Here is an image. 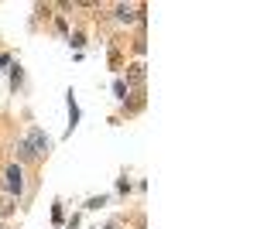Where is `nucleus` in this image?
<instances>
[{"label":"nucleus","mask_w":257,"mask_h":229,"mask_svg":"<svg viewBox=\"0 0 257 229\" xmlns=\"http://www.w3.org/2000/svg\"><path fill=\"white\" fill-rule=\"evenodd\" d=\"M7 188H11V195H21L24 191V171H21V164H11L7 168Z\"/></svg>","instance_id":"obj_1"},{"label":"nucleus","mask_w":257,"mask_h":229,"mask_svg":"<svg viewBox=\"0 0 257 229\" xmlns=\"http://www.w3.org/2000/svg\"><path fill=\"white\" fill-rule=\"evenodd\" d=\"M28 144H31V151L38 154V157H41V154H48V137L41 134V130H31V140H28Z\"/></svg>","instance_id":"obj_2"},{"label":"nucleus","mask_w":257,"mask_h":229,"mask_svg":"<svg viewBox=\"0 0 257 229\" xmlns=\"http://www.w3.org/2000/svg\"><path fill=\"white\" fill-rule=\"evenodd\" d=\"M141 14H144V7H127V4H120V7H117V21H127V24L138 21Z\"/></svg>","instance_id":"obj_3"},{"label":"nucleus","mask_w":257,"mask_h":229,"mask_svg":"<svg viewBox=\"0 0 257 229\" xmlns=\"http://www.w3.org/2000/svg\"><path fill=\"white\" fill-rule=\"evenodd\" d=\"M144 76H148V72H144V65H141V62H134V65H131V72H127V79H131L134 86H141Z\"/></svg>","instance_id":"obj_4"},{"label":"nucleus","mask_w":257,"mask_h":229,"mask_svg":"<svg viewBox=\"0 0 257 229\" xmlns=\"http://www.w3.org/2000/svg\"><path fill=\"white\" fill-rule=\"evenodd\" d=\"M18 157H21V161H35L38 154L31 151V144H28V140H21V144H18Z\"/></svg>","instance_id":"obj_5"},{"label":"nucleus","mask_w":257,"mask_h":229,"mask_svg":"<svg viewBox=\"0 0 257 229\" xmlns=\"http://www.w3.org/2000/svg\"><path fill=\"white\" fill-rule=\"evenodd\" d=\"M99 205H106V198H103V195H99V198H89V202H86V209H99Z\"/></svg>","instance_id":"obj_6"},{"label":"nucleus","mask_w":257,"mask_h":229,"mask_svg":"<svg viewBox=\"0 0 257 229\" xmlns=\"http://www.w3.org/2000/svg\"><path fill=\"white\" fill-rule=\"evenodd\" d=\"M113 93H117L120 99H127V86H123V82H113Z\"/></svg>","instance_id":"obj_7"}]
</instances>
